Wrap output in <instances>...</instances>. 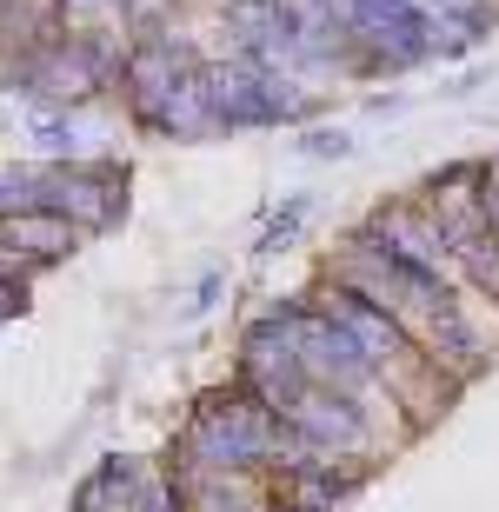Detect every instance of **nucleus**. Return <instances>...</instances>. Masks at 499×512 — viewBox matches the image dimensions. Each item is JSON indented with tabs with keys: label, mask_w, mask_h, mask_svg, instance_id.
Listing matches in <instances>:
<instances>
[{
	"label": "nucleus",
	"mask_w": 499,
	"mask_h": 512,
	"mask_svg": "<svg viewBox=\"0 0 499 512\" xmlns=\"http://www.w3.org/2000/svg\"><path fill=\"white\" fill-rule=\"evenodd\" d=\"M313 459H327L320 446H307L300 433H287L280 419L247 399L240 386H220L193 406L187 433L173 446V479H193V473H253V466H273V473H287V466H313Z\"/></svg>",
	"instance_id": "f257e3e1"
},
{
	"label": "nucleus",
	"mask_w": 499,
	"mask_h": 512,
	"mask_svg": "<svg viewBox=\"0 0 499 512\" xmlns=\"http://www.w3.org/2000/svg\"><path fill=\"white\" fill-rule=\"evenodd\" d=\"M200 94H207V120H213V127H227V133L307 120V107H313L280 67H260V60H247V54L200 67Z\"/></svg>",
	"instance_id": "f03ea898"
},
{
	"label": "nucleus",
	"mask_w": 499,
	"mask_h": 512,
	"mask_svg": "<svg viewBox=\"0 0 499 512\" xmlns=\"http://www.w3.org/2000/svg\"><path fill=\"white\" fill-rule=\"evenodd\" d=\"M340 34L360 47L373 67H420V60L446 54V34H440V14L426 0H340Z\"/></svg>",
	"instance_id": "7ed1b4c3"
},
{
	"label": "nucleus",
	"mask_w": 499,
	"mask_h": 512,
	"mask_svg": "<svg viewBox=\"0 0 499 512\" xmlns=\"http://www.w3.org/2000/svg\"><path fill=\"white\" fill-rule=\"evenodd\" d=\"M27 207L60 213L67 227H114L127 213V167L120 160H54V167L27 173Z\"/></svg>",
	"instance_id": "20e7f679"
},
{
	"label": "nucleus",
	"mask_w": 499,
	"mask_h": 512,
	"mask_svg": "<svg viewBox=\"0 0 499 512\" xmlns=\"http://www.w3.org/2000/svg\"><path fill=\"white\" fill-rule=\"evenodd\" d=\"M193 67H200V60H193L180 40H167V34H140L134 54H120V87H127V107H134V120L147 133H154L167 94L193 74Z\"/></svg>",
	"instance_id": "39448f33"
},
{
	"label": "nucleus",
	"mask_w": 499,
	"mask_h": 512,
	"mask_svg": "<svg viewBox=\"0 0 499 512\" xmlns=\"http://www.w3.org/2000/svg\"><path fill=\"white\" fill-rule=\"evenodd\" d=\"M320 313H327V320H340L346 333H353V346H360V353H366L373 366H380V373H386V366H400L406 353H413V340H406L400 326L386 320V313H380L373 300H360L353 286H340V280L327 286V300H320Z\"/></svg>",
	"instance_id": "423d86ee"
},
{
	"label": "nucleus",
	"mask_w": 499,
	"mask_h": 512,
	"mask_svg": "<svg viewBox=\"0 0 499 512\" xmlns=\"http://www.w3.org/2000/svg\"><path fill=\"white\" fill-rule=\"evenodd\" d=\"M80 247V227H67L60 213H0V260H14L20 273L34 266H54Z\"/></svg>",
	"instance_id": "0eeeda50"
},
{
	"label": "nucleus",
	"mask_w": 499,
	"mask_h": 512,
	"mask_svg": "<svg viewBox=\"0 0 499 512\" xmlns=\"http://www.w3.org/2000/svg\"><path fill=\"white\" fill-rule=\"evenodd\" d=\"M80 120L74 114H40L34 120V147L47 153V160H80V147H87V140H80Z\"/></svg>",
	"instance_id": "6e6552de"
},
{
	"label": "nucleus",
	"mask_w": 499,
	"mask_h": 512,
	"mask_svg": "<svg viewBox=\"0 0 499 512\" xmlns=\"http://www.w3.org/2000/svg\"><path fill=\"white\" fill-rule=\"evenodd\" d=\"M307 213H313V200H287V207L267 220V233H260V253H287L293 240H300V227H307Z\"/></svg>",
	"instance_id": "1a4fd4ad"
},
{
	"label": "nucleus",
	"mask_w": 499,
	"mask_h": 512,
	"mask_svg": "<svg viewBox=\"0 0 499 512\" xmlns=\"http://www.w3.org/2000/svg\"><path fill=\"white\" fill-rule=\"evenodd\" d=\"M300 153H307V160H346V153H353V133L313 127V133H300Z\"/></svg>",
	"instance_id": "9d476101"
},
{
	"label": "nucleus",
	"mask_w": 499,
	"mask_h": 512,
	"mask_svg": "<svg viewBox=\"0 0 499 512\" xmlns=\"http://www.w3.org/2000/svg\"><path fill=\"white\" fill-rule=\"evenodd\" d=\"M20 306H27V293H20V273H0V320H7V313H20Z\"/></svg>",
	"instance_id": "9b49d317"
},
{
	"label": "nucleus",
	"mask_w": 499,
	"mask_h": 512,
	"mask_svg": "<svg viewBox=\"0 0 499 512\" xmlns=\"http://www.w3.org/2000/svg\"><path fill=\"white\" fill-rule=\"evenodd\" d=\"M486 213H493V233H499V160H486Z\"/></svg>",
	"instance_id": "f8f14e48"
},
{
	"label": "nucleus",
	"mask_w": 499,
	"mask_h": 512,
	"mask_svg": "<svg viewBox=\"0 0 499 512\" xmlns=\"http://www.w3.org/2000/svg\"><path fill=\"white\" fill-rule=\"evenodd\" d=\"M67 14H87V7H114V0H60Z\"/></svg>",
	"instance_id": "ddd939ff"
}]
</instances>
